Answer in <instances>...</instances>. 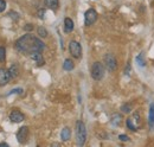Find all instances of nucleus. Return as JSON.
I'll return each instance as SVG.
<instances>
[{
	"mask_svg": "<svg viewBox=\"0 0 154 147\" xmlns=\"http://www.w3.org/2000/svg\"><path fill=\"white\" fill-rule=\"evenodd\" d=\"M16 49L21 54L31 55L33 52H42L45 49V44L39 38L27 33L16 42Z\"/></svg>",
	"mask_w": 154,
	"mask_h": 147,
	"instance_id": "f257e3e1",
	"label": "nucleus"
},
{
	"mask_svg": "<svg viewBox=\"0 0 154 147\" xmlns=\"http://www.w3.org/2000/svg\"><path fill=\"white\" fill-rule=\"evenodd\" d=\"M76 140L78 146H83L87 140V129L83 121H77L76 124Z\"/></svg>",
	"mask_w": 154,
	"mask_h": 147,
	"instance_id": "f03ea898",
	"label": "nucleus"
},
{
	"mask_svg": "<svg viewBox=\"0 0 154 147\" xmlns=\"http://www.w3.org/2000/svg\"><path fill=\"white\" fill-rule=\"evenodd\" d=\"M90 74H91V77L96 81H101L103 77H104V67L102 63L100 62H95L93 65H91V69H90Z\"/></svg>",
	"mask_w": 154,
	"mask_h": 147,
	"instance_id": "7ed1b4c3",
	"label": "nucleus"
},
{
	"mask_svg": "<svg viewBox=\"0 0 154 147\" xmlns=\"http://www.w3.org/2000/svg\"><path fill=\"white\" fill-rule=\"evenodd\" d=\"M69 51L74 58H81L82 56V46L76 40H71L69 44Z\"/></svg>",
	"mask_w": 154,
	"mask_h": 147,
	"instance_id": "20e7f679",
	"label": "nucleus"
},
{
	"mask_svg": "<svg viewBox=\"0 0 154 147\" xmlns=\"http://www.w3.org/2000/svg\"><path fill=\"white\" fill-rule=\"evenodd\" d=\"M96 20H97V12L94 8H89L84 13V24H85V26L93 25Z\"/></svg>",
	"mask_w": 154,
	"mask_h": 147,
	"instance_id": "39448f33",
	"label": "nucleus"
},
{
	"mask_svg": "<svg viewBox=\"0 0 154 147\" xmlns=\"http://www.w3.org/2000/svg\"><path fill=\"white\" fill-rule=\"evenodd\" d=\"M104 64L109 71H115L116 67H117V62H116V58L114 57V55L107 54L104 56Z\"/></svg>",
	"mask_w": 154,
	"mask_h": 147,
	"instance_id": "423d86ee",
	"label": "nucleus"
},
{
	"mask_svg": "<svg viewBox=\"0 0 154 147\" xmlns=\"http://www.w3.org/2000/svg\"><path fill=\"white\" fill-rule=\"evenodd\" d=\"M139 121H140V115H139V113H134L133 117H128V119L126 120V125H127V127L131 129V130L136 132V130H137V124H139Z\"/></svg>",
	"mask_w": 154,
	"mask_h": 147,
	"instance_id": "0eeeda50",
	"label": "nucleus"
},
{
	"mask_svg": "<svg viewBox=\"0 0 154 147\" xmlns=\"http://www.w3.org/2000/svg\"><path fill=\"white\" fill-rule=\"evenodd\" d=\"M29 138V128L26 126L19 128V130L17 132V140L19 144H24Z\"/></svg>",
	"mask_w": 154,
	"mask_h": 147,
	"instance_id": "6e6552de",
	"label": "nucleus"
},
{
	"mask_svg": "<svg viewBox=\"0 0 154 147\" xmlns=\"http://www.w3.org/2000/svg\"><path fill=\"white\" fill-rule=\"evenodd\" d=\"M11 80V76L8 70L4 69V68H0V87H4L6 86Z\"/></svg>",
	"mask_w": 154,
	"mask_h": 147,
	"instance_id": "1a4fd4ad",
	"label": "nucleus"
},
{
	"mask_svg": "<svg viewBox=\"0 0 154 147\" xmlns=\"http://www.w3.org/2000/svg\"><path fill=\"white\" fill-rule=\"evenodd\" d=\"M10 120L13 122V124H19L24 120V115L20 113L19 110H13L11 114H10Z\"/></svg>",
	"mask_w": 154,
	"mask_h": 147,
	"instance_id": "9d476101",
	"label": "nucleus"
},
{
	"mask_svg": "<svg viewBox=\"0 0 154 147\" xmlns=\"http://www.w3.org/2000/svg\"><path fill=\"white\" fill-rule=\"evenodd\" d=\"M30 57H31V59H32L38 67H42V65L45 64V61H44V57L42 55V52H33V54L30 55Z\"/></svg>",
	"mask_w": 154,
	"mask_h": 147,
	"instance_id": "9b49d317",
	"label": "nucleus"
},
{
	"mask_svg": "<svg viewBox=\"0 0 154 147\" xmlns=\"http://www.w3.org/2000/svg\"><path fill=\"white\" fill-rule=\"evenodd\" d=\"M74 27H75V26H74V21H72V19H70V18L64 19V31H65L66 33L72 32Z\"/></svg>",
	"mask_w": 154,
	"mask_h": 147,
	"instance_id": "f8f14e48",
	"label": "nucleus"
},
{
	"mask_svg": "<svg viewBox=\"0 0 154 147\" xmlns=\"http://www.w3.org/2000/svg\"><path fill=\"white\" fill-rule=\"evenodd\" d=\"M44 4L48 8L52 10V11H56L58 8V5H59V1L58 0H44Z\"/></svg>",
	"mask_w": 154,
	"mask_h": 147,
	"instance_id": "ddd939ff",
	"label": "nucleus"
},
{
	"mask_svg": "<svg viewBox=\"0 0 154 147\" xmlns=\"http://www.w3.org/2000/svg\"><path fill=\"white\" fill-rule=\"evenodd\" d=\"M60 138H62L63 141L70 140V138H71V130H70V128L65 127V128L62 129V132H60Z\"/></svg>",
	"mask_w": 154,
	"mask_h": 147,
	"instance_id": "4468645a",
	"label": "nucleus"
},
{
	"mask_svg": "<svg viewBox=\"0 0 154 147\" xmlns=\"http://www.w3.org/2000/svg\"><path fill=\"white\" fill-rule=\"evenodd\" d=\"M8 73H10V76H11V78H16V77L18 76V74H19L18 65H17V64H13V65H11V68L8 69Z\"/></svg>",
	"mask_w": 154,
	"mask_h": 147,
	"instance_id": "2eb2a0df",
	"label": "nucleus"
},
{
	"mask_svg": "<svg viewBox=\"0 0 154 147\" xmlns=\"http://www.w3.org/2000/svg\"><path fill=\"white\" fill-rule=\"evenodd\" d=\"M74 67H75V65H74V62H72L71 59H69V58H68V59H65V61H64V63H63V69H64V70H66V71L72 70V69H74Z\"/></svg>",
	"mask_w": 154,
	"mask_h": 147,
	"instance_id": "dca6fc26",
	"label": "nucleus"
},
{
	"mask_svg": "<svg viewBox=\"0 0 154 147\" xmlns=\"http://www.w3.org/2000/svg\"><path fill=\"white\" fill-rule=\"evenodd\" d=\"M121 120H122V117H121L120 114H113V116H112V124L114 126H119L121 124Z\"/></svg>",
	"mask_w": 154,
	"mask_h": 147,
	"instance_id": "f3484780",
	"label": "nucleus"
},
{
	"mask_svg": "<svg viewBox=\"0 0 154 147\" xmlns=\"http://www.w3.org/2000/svg\"><path fill=\"white\" fill-rule=\"evenodd\" d=\"M136 62H137V64L140 67H145V64H146V62H145V55L143 54H140V55L136 57Z\"/></svg>",
	"mask_w": 154,
	"mask_h": 147,
	"instance_id": "a211bd4d",
	"label": "nucleus"
},
{
	"mask_svg": "<svg viewBox=\"0 0 154 147\" xmlns=\"http://www.w3.org/2000/svg\"><path fill=\"white\" fill-rule=\"evenodd\" d=\"M149 124L154 126V103L151 105V108H149Z\"/></svg>",
	"mask_w": 154,
	"mask_h": 147,
	"instance_id": "6ab92c4d",
	"label": "nucleus"
},
{
	"mask_svg": "<svg viewBox=\"0 0 154 147\" xmlns=\"http://www.w3.org/2000/svg\"><path fill=\"white\" fill-rule=\"evenodd\" d=\"M37 32H38L39 37H42V38L48 37V31H46V29H44L43 26H39L38 30H37Z\"/></svg>",
	"mask_w": 154,
	"mask_h": 147,
	"instance_id": "aec40b11",
	"label": "nucleus"
},
{
	"mask_svg": "<svg viewBox=\"0 0 154 147\" xmlns=\"http://www.w3.org/2000/svg\"><path fill=\"white\" fill-rule=\"evenodd\" d=\"M6 59V49L4 46H0V62H4Z\"/></svg>",
	"mask_w": 154,
	"mask_h": 147,
	"instance_id": "412c9836",
	"label": "nucleus"
},
{
	"mask_svg": "<svg viewBox=\"0 0 154 147\" xmlns=\"http://www.w3.org/2000/svg\"><path fill=\"white\" fill-rule=\"evenodd\" d=\"M121 110H122L123 113H131V111H132V106H131L129 103H126V105H123V106L121 107Z\"/></svg>",
	"mask_w": 154,
	"mask_h": 147,
	"instance_id": "4be33fe9",
	"label": "nucleus"
},
{
	"mask_svg": "<svg viewBox=\"0 0 154 147\" xmlns=\"http://www.w3.org/2000/svg\"><path fill=\"white\" fill-rule=\"evenodd\" d=\"M6 8V1L5 0H0V12H4Z\"/></svg>",
	"mask_w": 154,
	"mask_h": 147,
	"instance_id": "5701e85b",
	"label": "nucleus"
},
{
	"mask_svg": "<svg viewBox=\"0 0 154 147\" xmlns=\"http://www.w3.org/2000/svg\"><path fill=\"white\" fill-rule=\"evenodd\" d=\"M11 94H23V89H21V88L13 89V90H11V92H8V95H11Z\"/></svg>",
	"mask_w": 154,
	"mask_h": 147,
	"instance_id": "b1692460",
	"label": "nucleus"
},
{
	"mask_svg": "<svg viewBox=\"0 0 154 147\" xmlns=\"http://www.w3.org/2000/svg\"><path fill=\"white\" fill-rule=\"evenodd\" d=\"M24 30H25V31H32V30H33V25H32V24H26V25L24 26Z\"/></svg>",
	"mask_w": 154,
	"mask_h": 147,
	"instance_id": "393cba45",
	"label": "nucleus"
},
{
	"mask_svg": "<svg viewBox=\"0 0 154 147\" xmlns=\"http://www.w3.org/2000/svg\"><path fill=\"white\" fill-rule=\"evenodd\" d=\"M119 139H120L121 141H128V140H129V138H128L126 134H121V135H119Z\"/></svg>",
	"mask_w": 154,
	"mask_h": 147,
	"instance_id": "a878e982",
	"label": "nucleus"
},
{
	"mask_svg": "<svg viewBox=\"0 0 154 147\" xmlns=\"http://www.w3.org/2000/svg\"><path fill=\"white\" fill-rule=\"evenodd\" d=\"M44 16H45V10L44 8H40L38 11V17L40 19H44Z\"/></svg>",
	"mask_w": 154,
	"mask_h": 147,
	"instance_id": "bb28decb",
	"label": "nucleus"
},
{
	"mask_svg": "<svg viewBox=\"0 0 154 147\" xmlns=\"http://www.w3.org/2000/svg\"><path fill=\"white\" fill-rule=\"evenodd\" d=\"M8 16H11V18H14L16 20H18V19H19L18 13H16V12H10V14H8Z\"/></svg>",
	"mask_w": 154,
	"mask_h": 147,
	"instance_id": "cd10ccee",
	"label": "nucleus"
},
{
	"mask_svg": "<svg viewBox=\"0 0 154 147\" xmlns=\"http://www.w3.org/2000/svg\"><path fill=\"white\" fill-rule=\"evenodd\" d=\"M128 70H131V65L129 64H127V68H126V70H125V73H126V75H128Z\"/></svg>",
	"mask_w": 154,
	"mask_h": 147,
	"instance_id": "c85d7f7f",
	"label": "nucleus"
},
{
	"mask_svg": "<svg viewBox=\"0 0 154 147\" xmlns=\"http://www.w3.org/2000/svg\"><path fill=\"white\" fill-rule=\"evenodd\" d=\"M4 146H8V144H6V142H1V144H0V147H4Z\"/></svg>",
	"mask_w": 154,
	"mask_h": 147,
	"instance_id": "c756f323",
	"label": "nucleus"
}]
</instances>
